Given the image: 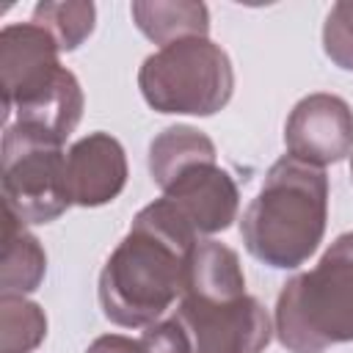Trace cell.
Returning <instances> with one entry per match:
<instances>
[{
	"instance_id": "obj_10",
	"label": "cell",
	"mask_w": 353,
	"mask_h": 353,
	"mask_svg": "<svg viewBox=\"0 0 353 353\" xmlns=\"http://www.w3.org/2000/svg\"><path fill=\"white\" fill-rule=\"evenodd\" d=\"M66 182L72 204L102 207L127 185V154L110 132H88L66 152Z\"/></svg>"
},
{
	"instance_id": "obj_6",
	"label": "cell",
	"mask_w": 353,
	"mask_h": 353,
	"mask_svg": "<svg viewBox=\"0 0 353 353\" xmlns=\"http://www.w3.org/2000/svg\"><path fill=\"white\" fill-rule=\"evenodd\" d=\"M3 196L6 210L22 223H50L63 215L72 204L63 143L17 124L3 127Z\"/></svg>"
},
{
	"instance_id": "obj_15",
	"label": "cell",
	"mask_w": 353,
	"mask_h": 353,
	"mask_svg": "<svg viewBox=\"0 0 353 353\" xmlns=\"http://www.w3.org/2000/svg\"><path fill=\"white\" fill-rule=\"evenodd\" d=\"M0 353H33L47 336V317L25 295H0Z\"/></svg>"
},
{
	"instance_id": "obj_11",
	"label": "cell",
	"mask_w": 353,
	"mask_h": 353,
	"mask_svg": "<svg viewBox=\"0 0 353 353\" xmlns=\"http://www.w3.org/2000/svg\"><path fill=\"white\" fill-rule=\"evenodd\" d=\"M80 116H83V88L77 77L69 69H63L61 77L52 83V88H47L41 97L11 113H3V127L17 124L28 132L63 143L80 124Z\"/></svg>"
},
{
	"instance_id": "obj_17",
	"label": "cell",
	"mask_w": 353,
	"mask_h": 353,
	"mask_svg": "<svg viewBox=\"0 0 353 353\" xmlns=\"http://www.w3.org/2000/svg\"><path fill=\"white\" fill-rule=\"evenodd\" d=\"M323 50L345 72H353V0L334 3L323 25Z\"/></svg>"
},
{
	"instance_id": "obj_14",
	"label": "cell",
	"mask_w": 353,
	"mask_h": 353,
	"mask_svg": "<svg viewBox=\"0 0 353 353\" xmlns=\"http://www.w3.org/2000/svg\"><path fill=\"white\" fill-rule=\"evenodd\" d=\"M0 287L3 295H28L39 290L47 273V254L41 243L25 229V223L6 210L3 229V262H0Z\"/></svg>"
},
{
	"instance_id": "obj_8",
	"label": "cell",
	"mask_w": 353,
	"mask_h": 353,
	"mask_svg": "<svg viewBox=\"0 0 353 353\" xmlns=\"http://www.w3.org/2000/svg\"><path fill=\"white\" fill-rule=\"evenodd\" d=\"M284 146L292 157L317 168L345 160L353 152V110L336 94L303 97L284 124Z\"/></svg>"
},
{
	"instance_id": "obj_20",
	"label": "cell",
	"mask_w": 353,
	"mask_h": 353,
	"mask_svg": "<svg viewBox=\"0 0 353 353\" xmlns=\"http://www.w3.org/2000/svg\"><path fill=\"white\" fill-rule=\"evenodd\" d=\"M350 176H353V157H350Z\"/></svg>"
},
{
	"instance_id": "obj_7",
	"label": "cell",
	"mask_w": 353,
	"mask_h": 353,
	"mask_svg": "<svg viewBox=\"0 0 353 353\" xmlns=\"http://www.w3.org/2000/svg\"><path fill=\"white\" fill-rule=\"evenodd\" d=\"M58 41L33 19L14 22L0 30V77L3 113H11L41 97L66 66L58 61Z\"/></svg>"
},
{
	"instance_id": "obj_12",
	"label": "cell",
	"mask_w": 353,
	"mask_h": 353,
	"mask_svg": "<svg viewBox=\"0 0 353 353\" xmlns=\"http://www.w3.org/2000/svg\"><path fill=\"white\" fill-rule=\"evenodd\" d=\"M215 143L190 124H174L157 132L149 143V174L160 190H165L185 168L199 163H215Z\"/></svg>"
},
{
	"instance_id": "obj_4",
	"label": "cell",
	"mask_w": 353,
	"mask_h": 353,
	"mask_svg": "<svg viewBox=\"0 0 353 353\" xmlns=\"http://www.w3.org/2000/svg\"><path fill=\"white\" fill-rule=\"evenodd\" d=\"M276 336L290 353H323L353 342V232L339 234L312 270L281 287Z\"/></svg>"
},
{
	"instance_id": "obj_16",
	"label": "cell",
	"mask_w": 353,
	"mask_h": 353,
	"mask_svg": "<svg viewBox=\"0 0 353 353\" xmlns=\"http://www.w3.org/2000/svg\"><path fill=\"white\" fill-rule=\"evenodd\" d=\"M94 19V3H39L33 8V22L41 25L66 52L77 50L91 36Z\"/></svg>"
},
{
	"instance_id": "obj_13",
	"label": "cell",
	"mask_w": 353,
	"mask_h": 353,
	"mask_svg": "<svg viewBox=\"0 0 353 353\" xmlns=\"http://www.w3.org/2000/svg\"><path fill=\"white\" fill-rule=\"evenodd\" d=\"M130 14L138 30L160 47L190 36H207L210 30L207 6L193 0H135L130 6Z\"/></svg>"
},
{
	"instance_id": "obj_18",
	"label": "cell",
	"mask_w": 353,
	"mask_h": 353,
	"mask_svg": "<svg viewBox=\"0 0 353 353\" xmlns=\"http://www.w3.org/2000/svg\"><path fill=\"white\" fill-rule=\"evenodd\" d=\"M141 347L143 353H193L185 328L179 325V320L171 314L165 320H157L152 325H146V331L141 334Z\"/></svg>"
},
{
	"instance_id": "obj_2",
	"label": "cell",
	"mask_w": 353,
	"mask_h": 353,
	"mask_svg": "<svg viewBox=\"0 0 353 353\" xmlns=\"http://www.w3.org/2000/svg\"><path fill=\"white\" fill-rule=\"evenodd\" d=\"M174 317L193 353H262L273 334L265 306L245 292L237 251L218 240L196 243Z\"/></svg>"
},
{
	"instance_id": "obj_9",
	"label": "cell",
	"mask_w": 353,
	"mask_h": 353,
	"mask_svg": "<svg viewBox=\"0 0 353 353\" xmlns=\"http://www.w3.org/2000/svg\"><path fill=\"white\" fill-rule=\"evenodd\" d=\"M163 199L182 215V221L199 237L229 229L237 218L240 204V193L232 174L218 163H199L185 168L163 190Z\"/></svg>"
},
{
	"instance_id": "obj_3",
	"label": "cell",
	"mask_w": 353,
	"mask_h": 353,
	"mask_svg": "<svg viewBox=\"0 0 353 353\" xmlns=\"http://www.w3.org/2000/svg\"><path fill=\"white\" fill-rule=\"evenodd\" d=\"M328 221V176L292 154L279 157L240 221V237L268 268H301L323 243Z\"/></svg>"
},
{
	"instance_id": "obj_5",
	"label": "cell",
	"mask_w": 353,
	"mask_h": 353,
	"mask_svg": "<svg viewBox=\"0 0 353 353\" xmlns=\"http://www.w3.org/2000/svg\"><path fill=\"white\" fill-rule=\"evenodd\" d=\"M138 88L157 113L212 116L232 99L234 72L221 44L190 36L152 52L138 69Z\"/></svg>"
},
{
	"instance_id": "obj_1",
	"label": "cell",
	"mask_w": 353,
	"mask_h": 353,
	"mask_svg": "<svg viewBox=\"0 0 353 353\" xmlns=\"http://www.w3.org/2000/svg\"><path fill=\"white\" fill-rule=\"evenodd\" d=\"M199 240L163 196L146 204L99 273L102 314L121 328L157 323L182 298L188 262Z\"/></svg>"
},
{
	"instance_id": "obj_19",
	"label": "cell",
	"mask_w": 353,
	"mask_h": 353,
	"mask_svg": "<svg viewBox=\"0 0 353 353\" xmlns=\"http://www.w3.org/2000/svg\"><path fill=\"white\" fill-rule=\"evenodd\" d=\"M85 353H143V347L138 339H130L121 334H105V336H97Z\"/></svg>"
}]
</instances>
